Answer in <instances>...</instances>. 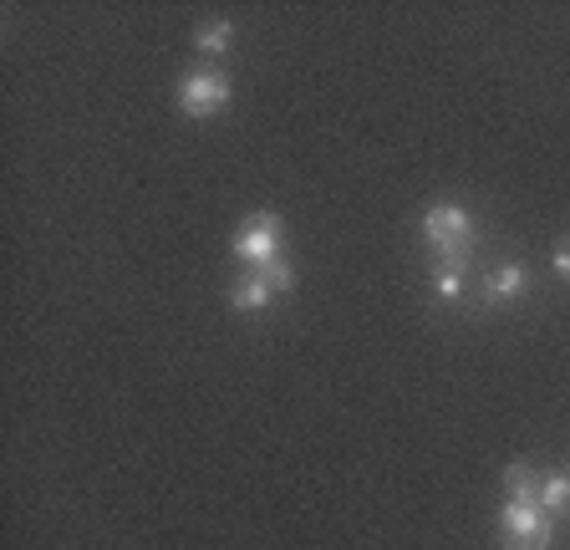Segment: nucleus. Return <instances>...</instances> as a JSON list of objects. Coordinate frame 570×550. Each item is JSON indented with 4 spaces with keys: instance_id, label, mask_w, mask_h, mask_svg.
I'll use <instances>...</instances> for the list:
<instances>
[{
    "instance_id": "nucleus-1",
    "label": "nucleus",
    "mask_w": 570,
    "mask_h": 550,
    "mask_svg": "<svg viewBox=\"0 0 570 550\" xmlns=\"http://www.w3.org/2000/svg\"><path fill=\"white\" fill-rule=\"evenodd\" d=\"M423 239H428V251L439 255V265L469 271V255H474V215H469L463 204H433L423 215Z\"/></svg>"
},
{
    "instance_id": "nucleus-2",
    "label": "nucleus",
    "mask_w": 570,
    "mask_h": 550,
    "mask_svg": "<svg viewBox=\"0 0 570 550\" xmlns=\"http://www.w3.org/2000/svg\"><path fill=\"white\" fill-rule=\"evenodd\" d=\"M550 540H556V520H550L540 504L504 500V510H499V546L504 550H550Z\"/></svg>"
},
{
    "instance_id": "nucleus-3",
    "label": "nucleus",
    "mask_w": 570,
    "mask_h": 550,
    "mask_svg": "<svg viewBox=\"0 0 570 550\" xmlns=\"http://www.w3.org/2000/svg\"><path fill=\"white\" fill-rule=\"evenodd\" d=\"M229 97H235V87H229V77L219 67H194L178 82V108H184V118H199V122L219 118L229 108Z\"/></svg>"
},
{
    "instance_id": "nucleus-4",
    "label": "nucleus",
    "mask_w": 570,
    "mask_h": 550,
    "mask_svg": "<svg viewBox=\"0 0 570 550\" xmlns=\"http://www.w3.org/2000/svg\"><path fill=\"white\" fill-rule=\"evenodd\" d=\"M281 245H285V225L275 209H255V215L245 219V225L235 229V261H245V271H255V265H271L281 261Z\"/></svg>"
},
{
    "instance_id": "nucleus-5",
    "label": "nucleus",
    "mask_w": 570,
    "mask_h": 550,
    "mask_svg": "<svg viewBox=\"0 0 570 550\" xmlns=\"http://www.w3.org/2000/svg\"><path fill=\"white\" fill-rule=\"evenodd\" d=\"M524 291H530V271H524L520 261L494 265V275L484 281V301H489V306H510V301H520Z\"/></svg>"
},
{
    "instance_id": "nucleus-6",
    "label": "nucleus",
    "mask_w": 570,
    "mask_h": 550,
    "mask_svg": "<svg viewBox=\"0 0 570 550\" xmlns=\"http://www.w3.org/2000/svg\"><path fill=\"white\" fill-rule=\"evenodd\" d=\"M275 296H281V291H275L261 271H245V275L235 281V291H229V306H235L239 316H255V312H265Z\"/></svg>"
},
{
    "instance_id": "nucleus-7",
    "label": "nucleus",
    "mask_w": 570,
    "mask_h": 550,
    "mask_svg": "<svg viewBox=\"0 0 570 550\" xmlns=\"http://www.w3.org/2000/svg\"><path fill=\"white\" fill-rule=\"evenodd\" d=\"M540 510L556 520V514H570V469H550L540 474Z\"/></svg>"
},
{
    "instance_id": "nucleus-8",
    "label": "nucleus",
    "mask_w": 570,
    "mask_h": 550,
    "mask_svg": "<svg viewBox=\"0 0 570 550\" xmlns=\"http://www.w3.org/2000/svg\"><path fill=\"white\" fill-rule=\"evenodd\" d=\"M194 47H199L204 57H225V51L235 47V21H225V16L204 21L199 31H194Z\"/></svg>"
},
{
    "instance_id": "nucleus-9",
    "label": "nucleus",
    "mask_w": 570,
    "mask_h": 550,
    "mask_svg": "<svg viewBox=\"0 0 570 550\" xmlns=\"http://www.w3.org/2000/svg\"><path fill=\"white\" fill-rule=\"evenodd\" d=\"M504 500L540 504V474H534L530 464H510L504 469Z\"/></svg>"
},
{
    "instance_id": "nucleus-10",
    "label": "nucleus",
    "mask_w": 570,
    "mask_h": 550,
    "mask_svg": "<svg viewBox=\"0 0 570 550\" xmlns=\"http://www.w3.org/2000/svg\"><path fill=\"white\" fill-rule=\"evenodd\" d=\"M463 275H469V271H453V265H439V275H433V291H439L443 301H459V296H463Z\"/></svg>"
},
{
    "instance_id": "nucleus-11",
    "label": "nucleus",
    "mask_w": 570,
    "mask_h": 550,
    "mask_svg": "<svg viewBox=\"0 0 570 550\" xmlns=\"http://www.w3.org/2000/svg\"><path fill=\"white\" fill-rule=\"evenodd\" d=\"M255 271L265 275V281H271L275 291H296V271H291V265L285 261H271V265H255Z\"/></svg>"
},
{
    "instance_id": "nucleus-12",
    "label": "nucleus",
    "mask_w": 570,
    "mask_h": 550,
    "mask_svg": "<svg viewBox=\"0 0 570 550\" xmlns=\"http://www.w3.org/2000/svg\"><path fill=\"white\" fill-rule=\"evenodd\" d=\"M550 265H556V275H566V281H570V245H560L556 261H550Z\"/></svg>"
}]
</instances>
